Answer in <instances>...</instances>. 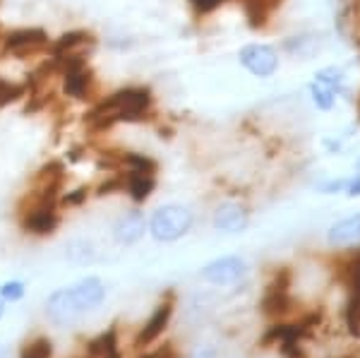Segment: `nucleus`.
<instances>
[{
	"mask_svg": "<svg viewBox=\"0 0 360 358\" xmlns=\"http://www.w3.org/2000/svg\"><path fill=\"white\" fill-rule=\"evenodd\" d=\"M103 296H106V288H103L101 279L86 276V279H79L77 284L56 291L46 303V310L56 325H72L84 313L101 305Z\"/></svg>",
	"mask_w": 360,
	"mask_h": 358,
	"instance_id": "1",
	"label": "nucleus"
},
{
	"mask_svg": "<svg viewBox=\"0 0 360 358\" xmlns=\"http://www.w3.org/2000/svg\"><path fill=\"white\" fill-rule=\"evenodd\" d=\"M193 212L183 205H164L154 212L152 222H149V234L161 243H171L178 241L193 229Z\"/></svg>",
	"mask_w": 360,
	"mask_h": 358,
	"instance_id": "2",
	"label": "nucleus"
},
{
	"mask_svg": "<svg viewBox=\"0 0 360 358\" xmlns=\"http://www.w3.org/2000/svg\"><path fill=\"white\" fill-rule=\"evenodd\" d=\"M238 60L252 77L269 79L278 70V51L269 44H245L238 51Z\"/></svg>",
	"mask_w": 360,
	"mask_h": 358,
	"instance_id": "3",
	"label": "nucleus"
},
{
	"mask_svg": "<svg viewBox=\"0 0 360 358\" xmlns=\"http://www.w3.org/2000/svg\"><path fill=\"white\" fill-rule=\"evenodd\" d=\"M248 264L243 257L238 255H229V257H219L212 260L205 269H202V279H207L209 284H217V286H229L236 284L243 274H245Z\"/></svg>",
	"mask_w": 360,
	"mask_h": 358,
	"instance_id": "4",
	"label": "nucleus"
},
{
	"mask_svg": "<svg viewBox=\"0 0 360 358\" xmlns=\"http://www.w3.org/2000/svg\"><path fill=\"white\" fill-rule=\"evenodd\" d=\"M248 210L238 202H224L214 212V226L219 231H226V234H240V231L248 229Z\"/></svg>",
	"mask_w": 360,
	"mask_h": 358,
	"instance_id": "5",
	"label": "nucleus"
},
{
	"mask_svg": "<svg viewBox=\"0 0 360 358\" xmlns=\"http://www.w3.org/2000/svg\"><path fill=\"white\" fill-rule=\"evenodd\" d=\"M291 308V298H288V274L283 272L281 279L276 276V281H271L264 291L262 298V313L266 317H278L283 313H288Z\"/></svg>",
	"mask_w": 360,
	"mask_h": 358,
	"instance_id": "6",
	"label": "nucleus"
},
{
	"mask_svg": "<svg viewBox=\"0 0 360 358\" xmlns=\"http://www.w3.org/2000/svg\"><path fill=\"white\" fill-rule=\"evenodd\" d=\"M346 286H348L346 322L351 327V332H360V260L348 264Z\"/></svg>",
	"mask_w": 360,
	"mask_h": 358,
	"instance_id": "7",
	"label": "nucleus"
},
{
	"mask_svg": "<svg viewBox=\"0 0 360 358\" xmlns=\"http://www.w3.org/2000/svg\"><path fill=\"white\" fill-rule=\"evenodd\" d=\"M108 106L115 108V113L120 118H135L149 106V91L147 89H125V91H118L113 96Z\"/></svg>",
	"mask_w": 360,
	"mask_h": 358,
	"instance_id": "8",
	"label": "nucleus"
},
{
	"mask_svg": "<svg viewBox=\"0 0 360 358\" xmlns=\"http://www.w3.org/2000/svg\"><path fill=\"white\" fill-rule=\"evenodd\" d=\"M327 241L334 248H348L360 243V215H351L332 224L327 231Z\"/></svg>",
	"mask_w": 360,
	"mask_h": 358,
	"instance_id": "9",
	"label": "nucleus"
},
{
	"mask_svg": "<svg viewBox=\"0 0 360 358\" xmlns=\"http://www.w3.org/2000/svg\"><path fill=\"white\" fill-rule=\"evenodd\" d=\"M171 315H173V305L171 303H161L159 308L154 310V315L147 320V325L139 330L137 339H135V346H149L152 342H156V339L164 334L168 322H171Z\"/></svg>",
	"mask_w": 360,
	"mask_h": 358,
	"instance_id": "10",
	"label": "nucleus"
},
{
	"mask_svg": "<svg viewBox=\"0 0 360 358\" xmlns=\"http://www.w3.org/2000/svg\"><path fill=\"white\" fill-rule=\"evenodd\" d=\"M144 229H147V222H144L142 212H125V215L115 222L113 236H115V241H118V243L132 245L144 236Z\"/></svg>",
	"mask_w": 360,
	"mask_h": 358,
	"instance_id": "11",
	"label": "nucleus"
},
{
	"mask_svg": "<svg viewBox=\"0 0 360 358\" xmlns=\"http://www.w3.org/2000/svg\"><path fill=\"white\" fill-rule=\"evenodd\" d=\"M58 224V217L53 212V207H39V210H34L29 219L25 222V226L32 231V234H51V231L56 229Z\"/></svg>",
	"mask_w": 360,
	"mask_h": 358,
	"instance_id": "12",
	"label": "nucleus"
},
{
	"mask_svg": "<svg viewBox=\"0 0 360 358\" xmlns=\"http://www.w3.org/2000/svg\"><path fill=\"white\" fill-rule=\"evenodd\" d=\"M127 190H130L132 200L135 202H144L152 195L154 190V178L152 173L147 171H132L130 178H127Z\"/></svg>",
	"mask_w": 360,
	"mask_h": 358,
	"instance_id": "13",
	"label": "nucleus"
},
{
	"mask_svg": "<svg viewBox=\"0 0 360 358\" xmlns=\"http://www.w3.org/2000/svg\"><path fill=\"white\" fill-rule=\"evenodd\" d=\"M89 354L94 358H120L118 342H115V327L103 332L101 337H96L94 342L89 344Z\"/></svg>",
	"mask_w": 360,
	"mask_h": 358,
	"instance_id": "14",
	"label": "nucleus"
},
{
	"mask_svg": "<svg viewBox=\"0 0 360 358\" xmlns=\"http://www.w3.org/2000/svg\"><path fill=\"white\" fill-rule=\"evenodd\" d=\"M315 79L322 84H327L334 94H344V84H346V75L339 70V68L329 65V68H322V70L315 72Z\"/></svg>",
	"mask_w": 360,
	"mask_h": 358,
	"instance_id": "15",
	"label": "nucleus"
},
{
	"mask_svg": "<svg viewBox=\"0 0 360 358\" xmlns=\"http://www.w3.org/2000/svg\"><path fill=\"white\" fill-rule=\"evenodd\" d=\"M310 96H312V103H315L319 111H332L334 103H336V94H334V91L329 89L327 84L317 82V79L310 84Z\"/></svg>",
	"mask_w": 360,
	"mask_h": 358,
	"instance_id": "16",
	"label": "nucleus"
},
{
	"mask_svg": "<svg viewBox=\"0 0 360 358\" xmlns=\"http://www.w3.org/2000/svg\"><path fill=\"white\" fill-rule=\"evenodd\" d=\"M51 356H53V344L46 337H39V339H34V342H29L25 346V351H22V358H51Z\"/></svg>",
	"mask_w": 360,
	"mask_h": 358,
	"instance_id": "17",
	"label": "nucleus"
},
{
	"mask_svg": "<svg viewBox=\"0 0 360 358\" xmlns=\"http://www.w3.org/2000/svg\"><path fill=\"white\" fill-rule=\"evenodd\" d=\"M68 255L75 260V262H91L94 260V250H91V243H84V241H77V243L70 245Z\"/></svg>",
	"mask_w": 360,
	"mask_h": 358,
	"instance_id": "18",
	"label": "nucleus"
},
{
	"mask_svg": "<svg viewBox=\"0 0 360 358\" xmlns=\"http://www.w3.org/2000/svg\"><path fill=\"white\" fill-rule=\"evenodd\" d=\"M84 84H86V77L79 70H70L68 72V77H65V91H68V94L82 96Z\"/></svg>",
	"mask_w": 360,
	"mask_h": 358,
	"instance_id": "19",
	"label": "nucleus"
},
{
	"mask_svg": "<svg viewBox=\"0 0 360 358\" xmlns=\"http://www.w3.org/2000/svg\"><path fill=\"white\" fill-rule=\"evenodd\" d=\"M22 296H25V284L22 281H5L0 286V298L3 301H20Z\"/></svg>",
	"mask_w": 360,
	"mask_h": 358,
	"instance_id": "20",
	"label": "nucleus"
},
{
	"mask_svg": "<svg viewBox=\"0 0 360 358\" xmlns=\"http://www.w3.org/2000/svg\"><path fill=\"white\" fill-rule=\"evenodd\" d=\"M39 41H44V32H37V29H32V32H17L8 39L10 46H25V44H39Z\"/></svg>",
	"mask_w": 360,
	"mask_h": 358,
	"instance_id": "21",
	"label": "nucleus"
},
{
	"mask_svg": "<svg viewBox=\"0 0 360 358\" xmlns=\"http://www.w3.org/2000/svg\"><path fill=\"white\" fill-rule=\"evenodd\" d=\"M224 0H193V5L200 13H209V10H214L217 5H221Z\"/></svg>",
	"mask_w": 360,
	"mask_h": 358,
	"instance_id": "22",
	"label": "nucleus"
},
{
	"mask_svg": "<svg viewBox=\"0 0 360 358\" xmlns=\"http://www.w3.org/2000/svg\"><path fill=\"white\" fill-rule=\"evenodd\" d=\"M346 193L351 195V198H360V173L353 181H348V188H346Z\"/></svg>",
	"mask_w": 360,
	"mask_h": 358,
	"instance_id": "23",
	"label": "nucleus"
},
{
	"mask_svg": "<svg viewBox=\"0 0 360 358\" xmlns=\"http://www.w3.org/2000/svg\"><path fill=\"white\" fill-rule=\"evenodd\" d=\"M195 358H217V354H214L212 349H202L200 354H197Z\"/></svg>",
	"mask_w": 360,
	"mask_h": 358,
	"instance_id": "24",
	"label": "nucleus"
},
{
	"mask_svg": "<svg viewBox=\"0 0 360 358\" xmlns=\"http://www.w3.org/2000/svg\"><path fill=\"white\" fill-rule=\"evenodd\" d=\"M0 315H3V301H0Z\"/></svg>",
	"mask_w": 360,
	"mask_h": 358,
	"instance_id": "25",
	"label": "nucleus"
}]
</instances>
